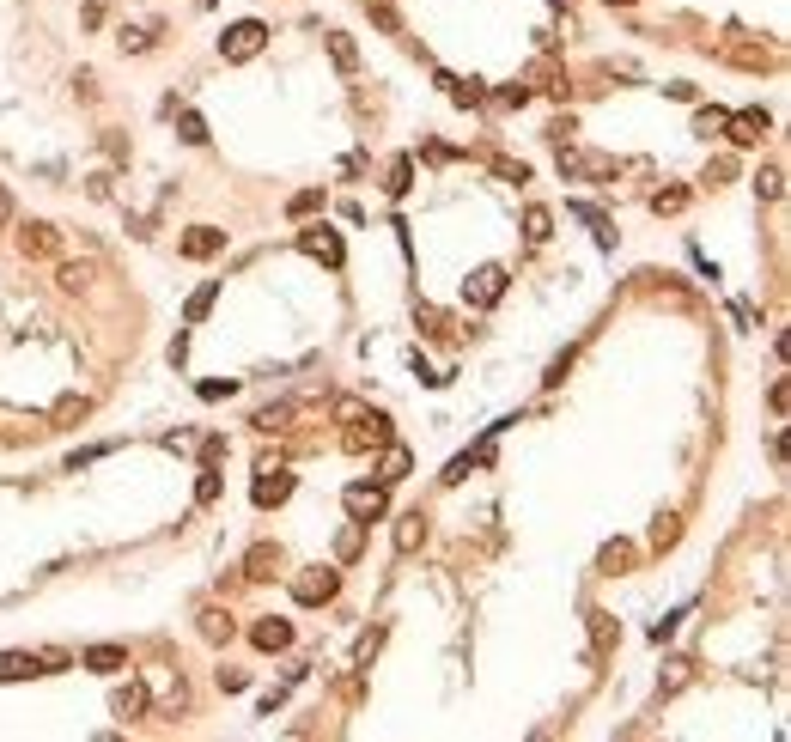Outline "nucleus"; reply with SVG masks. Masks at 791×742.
Here are the masks:
<instances>
[{"label":"nucleus","instance_id":"e433bc0d","mask_svg":"<svg viewBox=\"0 0 791 742\" xmlns=\"http://www.w3.org/2000/svg\"><path fill=\"white\" fill-rule=\"evenodd\" d=\"M195 500H202V505H213V500H220V469H213V462H202V481H195Z\"/></svg>","mask_w":791,"mask_h":742},{"label":"nucleus","instance_id":"0eeeda50","mask_svg":"<svg viewBox=\"0 0 791 742\" xmlns=\"http://www.w3.org/2000/svg\"><path fill=\"white\" fill-rule=\"evenodd\" d=\"M19 256L43 262V256H61V232L49 220H25L19 225Z\"/></svg>","mask_w":791,"mask_h":742},{"label":"nucleus","instance_id":"ddd939ff","mask_svg":"<svg viewBox=\"0 0 791 742\" xmlns=\"http://www.w3.org/2000/svg\"><path fill=\"white\" fill-rule=\"evenodd\" d=\"M250 645H256V651H286V645H292V621H281V615H262V621L250 627Z\"/></svg>","mask_w":791,"mask_h":742},{"label":"nucleus","instance_id":"603ef678","mask_svg":"<svg viewBox=\"0 0 791 742\" xmlns=\"http://www.w3.org/2000/svg\"><path fill=\"white\" fill-rule=\"evenodd\" d=\"M608 6H633V0H608Z\"/></svg>","mask_w":791,"mask_h":742},{"label":"nucleus","instance_id":"2eb2a0df","mask_svg":"<svg viewBox=\"0 0 791 742\" xmlns=\"http://www.w3.org/2000/svg\"><path fill=\"white\" fill-rule=\"evenodd\" d=\"M31 676H43V658H31V651H6L0 658V682H31Z\"/></svg>","mask_w":791,"mask_h":742},{"label":"nucleus","instance_id":"f257e3e1","mask_svg":"<svg viewBox=\"0 0 791 742\" xmlns=\"http://www.w3.org/2000/svg\"><path fill=\"white\" fill-rule=\"evenodd\" d=\"M262 49H268V25H262V19L225 25V37H220V55H225V61H256Z\"/></svg>","mask_w":791,"mask_h":742},{"label":"nucleus","instance_id":"473e14b6","mask_svg":"<svg viewBox=\"0 0 791 742\" xmlns=\"http://www.w3.org/2000/svg\"><path fill=\"white\" fill-rule=\"evenodd\" d=\"M572 213H578V220H585L590 232H597V243H615V232H608V220L597 213V207H585V201H572Z\"/></svg>","mask_w":791,"mask_h":742},{"label":"nucleus","instance_id":"4c0bfd02","mask_svg":"<svg viewBox=\"0 0 791 742\" xmlns=\"http://www.w3.org/2000/svg\"><path fill=\"white\" fill-rule=\"evenodd\" d=\"M55 420L67 426V420H85V396H61L55 401Z\"/></svg>","mask_w":791,"mask_h":742},{"label":"nucleus","instance_id":"79ce46f5","mask_svg":"<svg viewBox=\"0 0 791 742\" xmlns=\"http://www.w3.org/2000/svg\"><path fill=\"white\" fill-rule=\"evenodd\" d=\"M365 13L384 25V31H402V25H396V13H390V0H365Z\"/></svg>","mask_w":791,"mask_h":742},{"label":"nucleus","instance_id":"9b49d317","mask_svg":"<svg viewBox=\"0 0 791 742\" xmlns=\"http://www.w3.org/2000/svg\"><path fill=\"white\" fill-rule=\"evenodd\" d=\"M281 542H256L250 554H243V579H256V584H268L274 572H281Z\"/></svg>","mask_w":791,"mask_h":742},{"label":"nucleus","instance_id":"a211bd4d","mask_svg":"<svg viewBox=\"0 0 791 742\" xmlns=\"http://www.w3.org/2000/svg\"><path fill=\"white\" fill-rule=\"evenodd\" d=\"M329 61H335L341 74H353V67H360V49H353V37H347V31H329Z\"/></svg>","mask_w":791,"mask_h":742},{"label":"nucleus","instance_id":"6ab92c4d","mask_svg":"<svg viewBox=\"0 0 791 742\" xmlns=\"http://www.w3.org/2000/svg\"><path fill=\"white\" fill-rule=\"evenodd\" d=\"M110 706H116V718H141V712H146V688L141 682L116 688V700H110Z\"/></svg>","mask_w":791,"mask_h":742},{"label":"nucleus","instance_id":"393cba45","mask_svg":"<svg viewBox=\"0 0 791 742\" xmlns=\"http://www.w3.org/2000/svg\"><path fill=\"white\" fill-rule=\"evenodd\" d=\"M213 299H220V281H207V286H195V299L183 304V317H189V322H202L207 311H213Z\"/></svg>","mask_w":791,"mask_h":742},{"label":"nucleus","instance_id":"423d86ee","mask_svg":"<svg viewBox=\"0 0 791 742\" xmlns=\"http://www.w3.org/2000/svg\"><path fill=\"white\" fill-rule=\"evenodd\" d=\"M390 439H396V432H390V420L365 408L360 420H353V432H347V450H353V457H365V450H384Z\"/></svg>","mask_w":791,"mask_h":742},{"label":"nucleus","instance_id":"ea45409f","mask_svg":"<svg viewBox=\"0 0 791 742\" xmlns=\"http://www.w3.org/2000/svg\"><path fill=\"white\" fill-rule=\"evenodd\" d=\"M360 414H365V401H360V396H335V420H347V426H353Z\"/></svg>","mask_w":791,"mask_h":742},{"label":"nucleus","instance_id":"aec40b11","mask_svg":"<svg viewBox=\"0 0 791 742\" xmlns=\"http://www.w3.org/2000/svg\"><path fill=\"white\" fill-rule=\"evenodd\" d=\"M524 238L529 243H548V238H554V213H548V207H524Z\"/></svg>","mask_w":791,"mask_h":742},{"label":"nucleus","instance_id":"864d4df0","mask_svg":"<svg viewBox=\"0 0 791 742\" xmlns=\"http://www.w3.org/2000/svg\"><path fill=\"white\" fill-rule=\"evenodd\" d=\"M554 6H567V0H554Z\"/></svg>","mask_w":791,"mask_h":742},{"label":"nucleus","instance_id":"5701e85b","mask_svg":"<svg viewBox=\"0 0 791 742\" xmlns=\"http://www.w3.org/2000/svg\"><path fill=\"white\" fill-rule=\"evenodd\" d=\"M292 414H299L292 401H268L262 414H256V426H262V432H286V426H292Z\"/></svg>","mask_w":791,"mask_h":742},{"label":"nucleus","instance_id":"6e6552de","mask_svg":"<svg viewBox=\"0 0 791 742\" xmlns=\"http://www.w3.org/2000/svg\"><path fill=\"white\" fill-rule=\"evenodd\" d=\"M725 128H730V141H737V146H761L773 134V116H767V110H737V116H725Z\"/></svg>","mask_w":791,"mask_h":742},{"label":"nucleus","instance_id":"de8ad7c7","mask_svg":"<svg viewBox=\"0 0 791 742\" xmlns=\"http://www.w3.org/2000/svg\"><path fill=\"white\" fill-rule=\"evenodd\" d=\"M232 390H238V383H232V378H225V383H220V378H207V383H202V396H207V401H220V396H232Z\"/></svg>","mask_w":791,"mask_h":742},{"label":"nucleus","instance_id":"9d476101","mask_svg":"<svg viewBox=\"0 0 791 742\" xmlns=\"http://www.w3.org/2000/svg\"><path fill=\"white\" fill-rule=\"evenodd\" d=\"M408 475H414V450L390 439V444H384V457H378V481H384V487H402Z\"/></svg>","mask_w":791,"mask_h":742},{"label":"nucleus","instance_id":"dca6fc26","mask_svg":"<svg viewBox=\"0 0 791 742\" xmlns=\"http://www.w3.org/2000/svg\"><path fill=\"white\" fill-rule=\"evenodd\" d=\"M420 536H426V518L420 511H402V518H396V554H414Z\"/></svg>","mask_w":791,"mask_h":742},{"label":"nucleus","instance_id":"39448f33","mask_svg":"<svg viewBox=\"0 0 791 742\" xmlns=\"http://www.w3.org/2000/svg\"><path fill=\"white\" fill-rule=\"evenodd\" d=\"M506 286H511L506 268H475V274L463 281V299L475 304V311H493V304L506 299Z\"/></svg>","mask_w":791,"mask_h":742},{"label":"nucleus","instance_id":"4468645a","mask_svg":"<svg viewBox=\"0 0 791 742\" xmlns=\"http://www.w3.org/2000/svg\"><path fill=\"white\" fill-rule=\"evenodd\" d=\"M85 669H98V676H116V669H128V651H122V645H110V639H104V645H85Z\"/></svg>","mask_w":791,"mask_h":742},{"label":"nucleus","instance_id":"c85d7f7f","mask_svg":"<svg viewBox=\"0 0 791 742\" xmlns=\"http://www.w3.org/2000/svg\"><path fill=\"white\" fill-rule=\"evenodd\" d=\"M439 85H445L450 104H463V110H475V104H481V85H463V80H450V74H439Z\"/></svg>","mask_w":791,"mask_h":742},{"label":"nucleus","instance_id":"c03bdc74","mask_svg":"<svg viewBox=\"0 0 791 742\" xmlns=\"http://www.w3.org/2000/svg\"><path fill=\"white\" fill-rule=\"evenodd\" d=\"M499 98H506V104H518V110H524V104H529V80H511V85H499Z\"/></svg>","mask_w":791,"mask_h":742},{"label":"nucleus","instance_id":"f3484780","mask_svg":"<svg viewBox=\"0 0 791 742\" xmlns=\"http://www.w3.org/2000/svg\"><path fill=\"white\" fill-rule=\"evenodd\" d=\"M55 286H61V292H85V286H92V262H61Z\"/></svg>","mask_w":791,"mask_h":742},{"label":"nucleus","instance_id":"3c124183","mask_svg":"<svg viewBox=\"0 0 791 742\" xmlns=\"http://www.w3.org/2000/svg\"><path fill=\"white\" fill-rule=\"evenodd\" d=\"M0 225H13V195H6V183H0Z\"/></svg>","mask_w":791,"mask_h":742},{"label":"nucleus","instance_id":"a878e982","mask_svg":"<svg viewBox=\"0 0 791 742\" xmlns=\"http://www.w3.org/2000/svg\"><path fill=\"white\" fill-rule=\"evenodd\" d=\"M177 128H183V141H189V146H207V141H213V134H207V122L195 116V110H177Z\"/></svg>","mask_w":791,"mask_h":742},{"label":"nucleus","instance_id":"cd10ccee","mask_svg":"<svg viewBox=\"0 0 791 742\" xmlns=\"http://www.w3.org/2000/svg\"><path fill=\"white\" fill-rule=\"evenodd\" d=\"M202 633L213 645H225V639H232V615H225V608H207V615H202Z\"/></svg>","mask_w":791,"mask_h":742},{"label":"nucleus","instance_id":"2f4dec72","mask_svg":"<svg viewBox=\"0 0 791 742\" xmlns=\"http://www.w3.org/2000/svg\"><path fill=\"white\" fill-rule=\"evenodd\" d=\"M682 207H688V189H658V195H651V213H658V220H664V213H682Z\"/></svg>","mask_w":791,"mask_h":742},{"label":"nucleus","instance_id":"4be33fe9","mask_svg":"<svg viewBox=\"0 0 791 742\" xmlns=\"http://www.w3.org/2000/svg\"><path fill=\"white\" fill-rule=\"evenodd\" d=\"M755 195L779 201V195H786V171H779V164H761V171H755Z\"/></svg>","mask_w":791,"mask_h":742},{"label":"nucleus","instance_id":"09e8293b","mask_svg":"<svg viewBox=\"0 0 791 742\" xmlns=\"http://www.w3.org/2000/svg\"><path fill=\"white\" fill-rule=\"evenodd\" d=\"M378 645H384V633H365V639H360V651H353V658H360V663H371V651H378Z\"/></svg>","mask_w":791,"mask_h":742},{"label":"nucleus","instance_id":"1a4fd4ad","mask_svg":"<svg viewBox=\"0 0 791 742\" xmlns=\"http://www.w3.org/2000/svg\"><path fill=\"white\" fill-rule=\"evenodd\" d=\"M220 250H225L220 225H189V232H183V256H189V262H213Z\"/></svg>","mask_w":791,"mask_h":742},{"label":"nucleus","instance_id":"a19ab883","mask_svg":"<svg viewBox=\"0 0 791 742\" xmlns=\"http://www.w3.org/2000/svg\"><path fill=\"white\" fill-rule=\"evenodd\" d=\"M493 171L506 183H529V164H518V159H493Z\"/></svg>","mask_w":791,"mask_h":742},{"label":"nucleus","instance_id":"72a5a7b5","mask_svg":"<svg viewBox=\"0 0 791 742\" xmlns=\"http://www.w3.org/2000/svg\"><path fill=\"white\" fill-rule=\"evenodd\" d=\"M730 61H737V67H773V49H755V43H737V49H730Z\"/></svg>","mask_w":791,"mask_h":742},{"label":"nucleus","instance_id":"49530a36","mask_svg":"<svg viewBox=\"0 0 791 742\" xmlns=\"http://www.w3.org/2000/svg\"><path fill=\"white\" fill-rule=\"evenodd\" d=\"M220 688H225V694H243V688H250V676H243V669H220Z\"/></svg>","mask_w":791,"mask_h":742},{"label":"nucleus","instance_id":"7ed1b4c3","mask_svg":"<svg viewBox=\"0 0 791 742\" xmlns=\"http://www.w3.org/2000/svg\"><path fill=\"white\" fill-rule=\"evenodd\" d=\"M341 505H347V518L371 523V518L390 511V487L384 481H353V487H341Z\"/></svg>","mask_w":791,"mask_h":742},{"label":"nucleus","instance_id":"20e7f679","mask_svg":"<svg viewBox=\"0 0 791 742\" xmlns=\"http://www.w3.org/2000/svg\"><path fill=\"white\" fill-rule=\"evenodd\" d=\"M292 487H299V481H292V469L262 462V469H256V481H250V500L268 511V505H286V500H292Z\"/></svg>","mask_w":791,"mask_h":742},{"label":"nucleus","instance_id":"a18cd8bd","mask_svg":"<svg viewBox=\"0 0 791 742\" xmlns=\"http://www.w3.org/2000/svg\"><path fill=\"white\" fill-rule=\"evenodd\" d=\"M420 329H426V335H450V329H445V317H439L432 304H420Z\"/></svg>","mask_w":791,"mask_h":742},{"label":"nucleus","instance_id":"c9c22d12","mask_svg":"<svg viewBox=\"0 0 791 742\" xmlns=\"http://www.w3.org/2000/svg\"><path fill=\"white\" fill-rule=\"evenodd\" d=\"M615 639H621V633H615V621H608L603 608H597V615H590V645H597V651H608Z\"/></svg>","mask_w":791,"mask_h":742},{"label":"nucleus","instance_id":"bb28decb","mask_svg":"<svg viewBox=\"0 0 791 742\" xmlns=\"http://www.w3.org/2000/svg\"><path fill=\"white\" fill-rule=\"evenodd\" d=\"M676 536H682V518H676V511H664V518L651 523V548H676Z\"/></svg>","mask_w":791,"mask_h":742},{"label":"nucleus","instance_id":"f704fd0d","mask_svg":"<svg viewBox=\"0 0 791 742\" xmlns=\"http://www.w3.org/2000/svg\"><path fill=\"white\" fill-rule=\"evenodd\" d=\"M390 195H408V189H414V159H396L390 164V183H384Z\"/></svg>","mask_w":791,"mask_h":742},{"label":"nucleus","instance_id":"f03ea898","mask_svg":"<svg viewBox=\"0 0 791 742\" xmlns=\"http://www.w3.org/2000/svg\"><path fill=\"white\" fill-rule=\"evenodd\" d=\"M335 590H341V572H335V566H304L299 579H292V597H299L304 608H323V602H335Z\"/></svg>","mask_w":791,"mask_h":742},{"label":"nucleus","instance_id":"b1692460","mask_svg":"<svg viewBox=\"0 0 791 742\" xmlns=\"http://www.w3.org/2000/svg\"><path fill=\"white\" fill-rule=\"evenodd\" d=\"M360 548H365V523L353 518L341 536H335V560H360Z\"/></svg>","mask_w":791,"mask_h":742},{"label":"nucleus","instance_id":"f8f14e48","mask_svg":"<svg viewBox=\"0 0 791 742\" xmlns=\"http://www.w3.org/2000/svg\"><path fill=\"white\" fill-rule=\"evenodd\" d=\"M299 250H311V256L317 262H329V268H341V238H335V232H329V225H311V232H299Z\"/></svg>","mask_w":791,"mask_h":742},{"label":"nucleus","instance_id":"8fccbe9b","mask_svg":"<svg viewBox=\"0 0 791 742\" xmlns=\"http://www.w3.org/2000/svg\"><path fill=\"white\" fill-rule=\"evenodd\" d=\"M74 92H80V98L92 104V98H98V80H92V74H85V67H80V80H74Z\"/></svg>","mask_w":791,"mask_h":742},{"label":"nucleus","instance_id":"c756f323","mask_svg":"<svg viewBox=\"0 0 791 742\" xmlns=\"http://www.w3.org/2000/svg\"><path fill=\"white\" fill-rule=\"evenodd\" d=\"M597 566H603V572H628V566H633V548L628 542H608L603 554H597Z\"/></svg>","mask_w":791,"mask_h":742},{"label":"nucleus","instance_id":"7c9ffc66","mask_svg":"<svg viewBox=\"0 0 791 742\" xmlns=\"http://www.w3.org/2000/svg\"><path fill=\"white\" fill-rule=\"evenodd\" d=\"M317 207H323V189H299V195L286 201V213H292V220H311Z\"/></svg>","mask_w":791,"mask_h":742},{"label":"nucleus","instance_id":"37998d69","mask_svg":"<svg viewBox=\"0 0 791 742\" xmlns=\"http://www.w3.org/2000/svg\"><path fill=\"white\" fill-rule=\"evenodd\" d=\"M694 128H700V134H707V141H712V134L725 128V110H700V116H694Z\"/></svg>","mask_w":791,"mask_h":742},{"label":"nucleus","instance_id":"58836bf2","mask_svg":"<svg viewBox=\"0 0 791 742\" xmlns=\"http://www.w3.org/2000/svg\"><path fill=\"white\" fill-rule=\"evenodd\" d=\"M122 49H134V55H146V49H153V31H141V25H128V31H122Z\"/></svg>","mask_w":791,"mask_h":742},{"label":"nucleus","instance_id":"412c9836","mask_svg":"<svg viewBox=\"0 0 791 742\" xmlns=\"http://www.w3.org/2000/svg\"><path fill=\"white\" fill-rule=\"evenodd\" d=\"M529 80L542 85V92H554V98H567V74H560V67H554V61H536V67H529Z\"/></svg>","mask_w":791,"mask_h":742}]
</instances>
